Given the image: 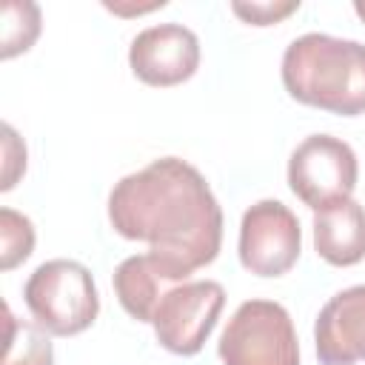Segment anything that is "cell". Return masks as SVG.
I'll list each match as a JSON object with an SVG mask.
<instances>
[{
    "instance_id": "7a4b0ae2",
    "label": "cell",
    "mask_w": 365,
    "mask_h": 365,
    "mask_svg": "<svg viewBox=\"0 0 365 365\" xmlns=\"http://www.w3.org/2000/svg\"><path fill=\"white\" fill-rule=\"evenodd\" d=\"M282 86L302 106L342 117L365 114V43L319 31L291 40Z\"/></svg>"
},
{
    "instance_id": "52a82bcc",
    "label": "cell",
    "mask_w": 365,
    "mask_h": 365,
    "mask_svg": "<svg viewBox=\"0 0 365 365\" xmlns=\"http://www.w3.org/2000/svg\"><path fill=\"white\" fill-rule=\"evenodd\" d=\"M302 248L297 214L279 200L254 202L240 222V262L257 277H282Z\"/></svg>"
},
{
    "instance_id": "e0dca14e",
    "label": "cell",
    "mask_w": 365,
    "mask_h": 365,
    "mask_svg": "<svg viewBox=\"0 0 365 365\" xmlns=\"http://www.w3.org/2000/svg\"><path fill=\"white\" fill-rule=\"evenodd\" d=\"M354 11H356V14L365 20V0H356V3H354Z\"/></svg>"
},
{
    "instance_id": "ba28073f",
    "label": "cell",
    "mask_w": 365,
    "mask_h": 365,
    "mask_svg": "<svg viewBox=\"0 0 365 365\" xmlns=\"http://www.w3.org/2000/svg\"><path fill=\"white\" fill-rule=\"evenodd\" d=\"M128 66L137 80L154 88L180 86L194 77L200 66V40L180 23H160L143 29L128 48Z\"/></svg>"
},
{
    "instance_id": "9c48e42d",
    "label": "cell",
    "mask_w": 365,
    "mask_h": 365,
    "mask_svg": "<svg viewBox=\"0 0 365 365\" xmlns=\"http://www.w3.org/2000/svg\"><path fill=\"white\" fill-rule=\"evenodd\" d=\"M314 345L322 365L365 362V285H351L322 305L314 322Z\"/></svg>"
},
{
    "instance_id": "5bb4252c",
    "label": "cell",
    "mask_w": 365,
    "mask_h": 365,
    "mask_svg": "<svg viewBox=\"0 0 365 365\" xmlns=\"http://www.w3.org/2000/svg\"><path fill=\"white\" fill-rule=\"evenodd\" d=\"M34 248V225L14 208H0V268L11 271L29 259Z\"/></svg>"
},
{
    "instance_id": "6da1fadb",
    "label": "cell",
    "mask_w": 365,
    "mask_h": 365,
    "mask_svg": "<svg viewBox=\"0 0 365 365\" xmlns=\"http://www.w3.org/2000/svg\"><path fill=\"white\" fill-rule=\"evenodd\" d=\"M108 220L120 237L148 242V254L180 282L214 262L222 245V208L205 177L180 157H160L114 182Z\"/></svg>"
},
{
    "instance_id": "4fadbf2b",
    "label": "cell",
    "mask_w": 365,
    "mask_h": 365,
    "mask_svg": "<svg viewBox=\"0 0 365 365\" xmlns=\"http://www.w3.org/2000/svg\"><path fill=\"white\" fill-rule=\"evenodd\" d=\"M40 34V9L34 3H6L3 6V60L29 51Z\"/></svg>"
},
{
    "instance_id": "9a60e30c",
    "label": "cell",
    "mask_w": 365,
    "mask_h": 365,
    "mask_svg": "<svg viewBox=\"0 0 365 365\" xmlns=\"http://www.w3.org/2000/svg\"><path fill=\"white\" fill-rule=\"evenodd\" d=\"M299 9V0H288V3H231V11L237 17H242L251 26H274L279 20H285L288 14H294Z\"/></svg>"
},
{
    "instance_id": "5b68a950",
    "label": "cell",
    "mask_w": 365,
    "mask_h": 365,
    "mask_svg": "<svg viewBox=\"0 0 365 365\" xmlns=\"http://www.w3.org/2000/svg\"><path fill=\"white\" fill-rule=\"evenodd\" d=\"M359 165L354 148L331 134L305 137L288 160V185L308 208L319 211L339 200H351Z\"/></svg>"
},
{
    "instance_id": "8992f818",
    "label": "cell",
    "mask_w": 365,
    "mask_h": 365,
    "mask_svg": "<svg viewBox=\"0 0 365 365\" xmlns=\"http://www.w3.org/2000/svg\"><path fill=\"white\" fill-rule=\"evenodd\" d=\"M222 305H225V291L214 279L174 285L160 299L151 319L157 342L177 356L200 354L220 319Z\"/></svg>"
},
{
    "instance_id": "8fae6325",
    "label": "cell",
    "mask_w": 365,
    "mask_h": 365,
    "mask_svg": "<svg viewBox=\"0 0 365 365\" xmlns=\"http://www.w3.org/2000/svg\"><path fill=\"white\" fill-rule=\"evenodd\" d=\"M180 285V279L165 271L151 254H134L123 259L114 271V291L128 317L137 322H151L160 299Z\"/></svg>"
},
{
    "instance_id": "2e32d148",
    "label": "cell",
    "mask_w": 365,
    "mask_h": 365,
    "mask_svg": "<svg viewBox=\"0 0 365 365\" xmlns=\"http://www.w3.org/2000/svg\"><path fill=\"white\" fill-rule=\"evenodd\" d=\"M3 154H6V168H3V191L14 185V180L26 171V145L17 140L11 125H3Z\"/></svg>"
},
{
    "instance_id": "30bf717a",
    "label": "cell",
    "mask_w": 365,
    "mask_h": 365,
    "mask_svg": "<svg viewBox=\"0 0 365 365\" xmlns=\"http://www.w3.org/2000/svg\"><path fill=\"white\" fill-rule=\"evenodd\" d=\"M314 248L336 268L365 259V208L356 200H339L314 211Z\"/></svg>"
},
{
    "instance_id": "3957f363",
    "label": "cell",
    "mask_w": 365,
    "mask_h": 365,
    "mask_svg": "<svg viewBox=\"0 0 365 365\" xmlns=\"http://www.w3.org/2000/svg\"><path fill=\"white\" fill-rule=\"evenodd\" d=\"M31 319L51 336L83 334L100 311L94 277L74 259H48L34 268L23 288Z\"/></svg>"
},
{
    "instance_id": "277c9868",
    "label": "cell",
    "mask_w": 365,
    "mask_h": 365,
    "mask_svg": "<svg viewBox=\"0 0 365 365\" xmlns=\"http://www.w3.org/2000/svg\"><path fill=\"white\" fill-rule=\"evenodd\" d=\"M222 365H299L291 314L271 299L242 302L217 345Z\"/></svg>"
},
{
    "instance_id": "7c38bea8",
    "label": "cell",
    "mask_w": 365,
    "mask_h": 365,
    "mask_svg": "<svg viewBox=\"0 0 365 365\" xmlns=\"http://www.w3.org/2000/svg\"><path fill=\"white\" fill-rule=\"evenodd\" d=\"M3 331V359L0 365H54V348L48 334L29 319H17L6 305Z\"/></svg>"
}]
</instances>
